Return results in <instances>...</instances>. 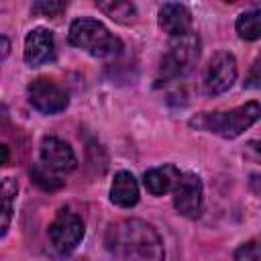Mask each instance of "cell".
Returning a JSON list of instances; mask_svg holds the SVG:
<instances>
[{
  "mask_svg": "<svg viewBox=\"0 0 261 261\" xmlns=\"http://www.w3.org/2000/svg\"><path fill=\"white\" fill-rule=\"evenodd\" d=\"M110 202L118 208H133L139 202V181L130 171H118L110 186Z\"/></svg>",
  "mask_w": 261,
  "mask_h": 261,
  "instance_id": "4fadbf2b",
  "label": "cell"
},
{
  "mask_svg": "<svg viewBox=\"0 0 261 261\" xmlns=\"http://www.w3.org/2000/svg\"><path fill=\"white\" fill-rule=\"evenodd\" d=\"M0 198H2V214H0V234L4 237L6 232H8V226H10V218H12V212H14V208H12V204H14V200H16V194H18V184H16V179L14 177H4L2 179V188H0Z\"/></svg>",
  "mask_w": 261,
  "mask_h": 261,
  "instance_id": "2e32d148",
  "label": "cell"
},
{
  "mask_svg": "<svg viewBox=\"0 0 261 261\" xmlns=\"http://www.w3.org/2000/svg\"><path fill=\"white\" fill-rule=\"evenodd\" d=\"M98 10H102L106 16L120 24H130L137 18V6L133 2H122V0H106V2H96Z\"/></svg>",
  "mask_w": 261,
  "mask_h": 261,
  "instance_id": "9a60e30c",
  "label": "cell"
},
{
  "mask_svg": "<svg viewBox=\"0 0 261 261\" xmlns=\"http://www.w3.org/2000/svg\"><path fill=\"white\" fill-rule=\"evenodd\" d=\"M232 261H261V239H253L243 243L237 251Z\"/></svg>",
  "mask_w": 261,
  "mask_h": 261,
  "instance_id": "ac0fdd59",
  "label": "cell"
},
{
  "mask_svg": "<svg viewBox=\"0 0 261 261\" xmlns=\"http://www.w3.org/2000/svg\"><path fill=\"white\" fill-rule=\"evenodd\" d=\"M173 208L177 210V214L196 220L202 214V206H204V186L200 175L192 173V171H184L173 188Z\"/></svg>",
  "mask_w": 261,
  "mask_h": 261,
  "instance_id": "8992f818",
  "label": "cell"
},
{
  "mask_svg": "<svg viewBox=\"0 0 261 261\" xmlns=\"http://www.w3.org/2000/svg\"><path fill=\"white\" fill-rule=\"evenodd\" d=\"M237 59L232 53L228 51H218L210 57L206 71H204V92L208 96H218L222 92H226L234 80H237Z\"/></svg>",
  "mask_w": 261,
  "mask_h": 261,
  "instance_id": "ba28073f",
  "label": "cell"
},
{
  "mask_svg": "<svg viewBox=\"0 0 261 261\" xmlns=\"http://www.w3.org/2000/svg\"><path fill=\"white\" fill-rule=\"evenodd\" d=\"M84 232H86V226H84L82 216L69 208H61L47 228L53 249L61 255L71 253L82 243Z\"/></svg>",
  "mask_w": 261,
  "mask_h": 261,
  "instance_id": "5b68a950",
  "label": "cell"
},
{
  "mask_svg": "<svg viewBox=\"0 0 261 261\" xmlns=\"http://www.w3.org/2000/svg\"><path fill=\"white\" fill-rule=\"evenodd\" d=\"M106 249L112 261H165L161 234L141 218L112 224L106 232Z\"/></svg>",
  "mask_w": 261,
  "mask_h": 261,
  "instance_id": "6da1fadb",
  "label": "cell"
},
{
  "mask_svg": "<svg viewBox=\"0 0 261 261\" xmlns=\"http://www.w3.org/2000/svg\"><path fill=\"white\" fill-rule=\"evenodd\" d=\"M0 149H2V165H6V163H8V147L2 145Z\"/></svg>",
  "mask_w": 261,
  "mask_h": 261,
  "instance_id": "7402d4cb",
  "label": "cell"
},
{
  "mask_svg": "<svg viewBox=\"0 0 261 261\" xmlns=\"http://www.w3.org/2000/svg\"><path fill=\"white\" fill-rule=\"evenodd\" d=\"M29 173H31L33 184H37V186H39L41 190H45V192H55V190L63 188V179H59V177L55 175V171H51V169L45 167L43 163H35V165L29 169Z\"/></svg>",
  "mask_w": 261,
  "mask_h": 261,
  "instance_id": "e0dca14e",
  "label": "cell"
},
{
  "mask_svg": "<svg viewBox=\"0 0 261 261\" xmlns=\"http://www.w3.org/2000/svg\"><path fill=\"white\" fill-rule=\"evenodd\" d=\"M179 175H181V171L173 163H163V165L147 169L143 173V186L151 196H163V194L173 192Z\"/></svg>",
  "mask_w": 261,
  "mask_h": 261,
  "instance_id": "7c38bea8",
  "label": "cell"
},
{
  "mask_svg": "<svg viewBox=\"0 0 261 261\" xmlns=\"http://www.w3.org/2000/svg\"><path fill=\"white\" fill-rule=\"evenodd\" d=\"M261 118V104L251 100L232 110H216V112H200L190 120V126L218 135L222 139H237L247 128H251Z\"/></svg>",
  "mask_w": 261,
  "mask_h": 261,
  "instance_id": "7a4b0ae2",
  "label": "cell"
},
{
  "mask_svg": "<svg viewBox=\"0 0 261 261\" xmlns=\"http://www.w3.org/2000/svg\"><path fill=\"white\" fill-rule=\"evenodd\" d=\"M39 153L41 163L55 173H69L77 167V157L73 149L59 137H43Z\"/></svg>",
  "mask_w": 261,
  "mask_h": 261,
  "instance_id": "9c48e42d",
  "label": "cell"
},
{
  "mask_svg": "<svg viewBox=\"0 0 261 261\" xmlns=\"http://www.w3.org/2000/svg\"><path fill=\"white\" fill-rule=\"evenodd\" d=\"M234 29L243 41H257L261 39V8H251L239 14Z\"/></svg>",
  "mask_w": 261,
  "mask_h": 261,
  "instance_id": "5bb4252c",
  "label": "cell"
},
{
  "mask_svg": "<svg viewBox=\"0 0 261 261\" xmlns=\"http://www.w3.org/2000/svg\"><path fill=\"white\" fill-rule=\"evenodd\" d=\"M8 51H10V41L6 37H2V59L8 57Z\"/></svg>",
  "mask_w": 261,
  "mask_h": 261,
  "instance_id": "44dd1931",
  "label": "cell"
},
{
  "mask_svg": "<svg viewBox=\"0 0 261 261\" xmlns=\"http://www.w3.org/2000/svg\"><path fill=\"white\" fill-rule=\"evenodd\" d=\"M67 4L65 2H57V0H41V2H35L33 4V14H41V16H51V18H57L65 12Z\"/></svg>",
  "mask_w": 261,
  "mask_h": 261,
  "instance_id": "d6986e66",
  "label": "cell"
},
{
  "mask_svg": "<svg viewBox=\"0 0 261 261\" xmlns=\"http://www.w3.org/2000/svg\"><path fill=\"white\" fill-rule=\"evenodd\" d=\"M157 22H159V29L167 33L171 39L181 37L192 31V12L188 10L186 4L165 2L157 12Z\"/></svg>",
  "mask_w": 261,
  "mask_h": 261,
  "instance_id": "8fae6325",
  "label": "cell"
},
{
  "mask_svg": "<svg viewBox=\"0 0 261 261\" xmlns=\"http://www.w3.org/2000/svg\"><path fill=\"white\" fill-rule=\"evenodd\" d=\"M27 94H29V102L33 104V108L43 114H59L69 104L67 92L49 77L33 80L27 88Z\"/></svg>",
  "mask_w": 261,
  "mask_h": 261,
  "instance_id": "52a82bcc",
  "label": "cell"
},
{
  "mask_svg": "<svg viewBox=\"0 0 261 261\" xmlns=\"http://www.w3.org/2000/svg\"><path fill=\"white\" fill-rule=\"evenodd\" d=\"M247 155L253 157L257 163H261V141H251L247 145Z\"/></svg>",
  "mask_w": 261,
  "mask_h": 261,
  "instance_id": "ffe728a7",
  "label": "cell"
},
{
  "mask_svg": "<svg viewBox=\"0 0 261 261\" xmlns=\"http://www.w3.org/2000/svg\"><path fill=\"white\" fill-rule=\"evenodd\" d=\"M200 59V37L190 31L181 37H173L167 45V51L159 63V73H157V82L159 84H167V82H175L181 80L184 75H188L194 65Z\"/></svg>",
  "mask_w": 261,
  "mask_h": 261,
  "instance_id": "277c9868",
  "label": "cell"
},
{
  "mask_svg": "<svg viewBox=\"0 0 261 261\" xmlns=\"http://www.w3.org/2000/svg\"><path fill=\"white\" fill-rule=\"evenodd\" d=\"M22 59L31 67L53 61L55 59V37H53V33L45 27H37L33 31H29V35L24 37Z\"/></svg>",
  "mask_w": 261,
  "mask_h": 261,
  "instance_id": "30bf717a",
  "label": "cell"
},
{
  "mask_svg": "<svg viewBox=\"0 0 261 261\" xmlns=\"http://www.w3.org/2000/svg\"><path fill=\"white\" fill-rule=\"evenodd\" d=\"M69 43L92 57L108 59L122 53V41L108 31V27L96 18L82 16L69 24Z\"/></svg>",
  "mask_w": 261,
  "mask_h": 261,
  "instance_id": "3957f363",
  "label": "cell"
}]
</instances>
